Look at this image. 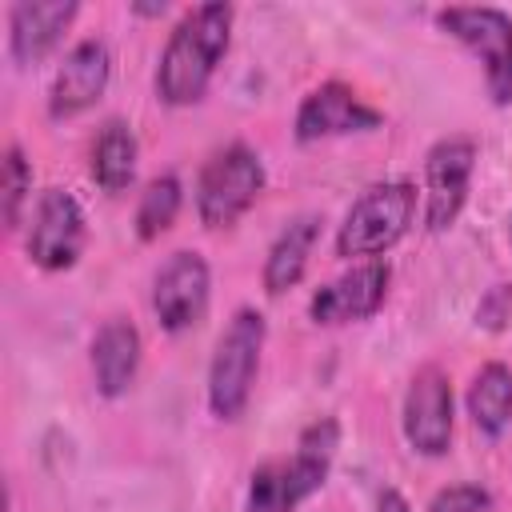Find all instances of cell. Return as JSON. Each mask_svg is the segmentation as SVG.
<instances>
[{
  "label": "cell",
  "instance_id": "cell-18",
  "mask_svg": "<svg viewBox=\"0 0 512 512\" xmlns=\"http://www.w3.org/2000/svg\"><path fill=\"white\" fill-rule=\"evenodd\" d=\"M468 416L476 432L500 436L512 424V368L492 360L484 364L468 384Z\"/></svg>",
  "mask_w": 512,
  "mask_h": 512
},
{
  "label": "cell",
  "instance_id": "cell-23",
  "mask_svg": "<svg viewBox=\"0 0 512 512\" xmlns=\"http://www.w3.org/2000/svg\"><path fill=\"white\" fill-rule=\"evenodd\" d=\"M376 512H412V508H408V500L396 488H384L380 500H376Z\"/></svg>",
  "mask_w": 512,
  "mask_h": 512
},
{
  "label": "cell",
  "instance_id": "cell-14",
  "mask_svg": "<svg viewBox=\"0 0 512 512\" xmlns=\"http://www.w3.org/2000/svg\"><path fill=\"white\" fill-rule=\"evenodd\" d=\"M76 0H24L8 12V52L20 68L40 64L64 36V28L76 20Z\"/></svg>",
  "mask_w": 512,
  "mask_h": 512
},
{
  "label": "cell",
  "instance_id": "cell-7",
  "mask_svg": "<svg viewBox=\"0 0 512 512\" xmlns=\"http://www.w3.org/2000/svg\"><path fill=\"white\" fill-rule=\"evenodd\" d=\"M88 240L84 208L68 188H48L40 192L32 220H28V256L44 272H64L80 260Z\"/></svg>",
  "mask_w": 512,
  "mask_h": 512
},
{
  "label": "cell",
  "instance_id": "cell-8",
  "mask_svg": "<svg viewBox=\"0 0 512 512\" xmlns=\"http://www.w3.org/2000/svg\"><path fill=\"white\" fill-rule=\"evenodd\" d=\"M476 168V140L472 136H444L424 156V224L428 232H444L456 224L468 184Z\"/></svg>",
  "mask_w": 512,
  "mask_h": 512
},
{
  "label": "cell",
  "instance_id": "cell-15",
  "mask_svg": "<svg viewBox=\"0 0 512 512\" xmlns=\"http://www.w3.org/2000/svg\"><path fill=\"white\" fill-rule=\"evenodd\" d=\"M140 332L132 320H108L100 324V332L92 336V372H96V388L100 396L116 400L132 388L136 368H140Z\"/></svg>",
  "mask_w": 512,
  "mask_h": 512
},
{
  "label": "cell",
  "instance_id": "cell-2",
  "mask_svg": "<svg viewBox=\"0 0 512 512\" xmlns=\"http://www.w3.org/2000/svg\"><path fill=\"white\" fill-rule=\"evenodd\" d=\"M336 448H340V424L332 416L312 420L300 432L292 456L268 460L252 472L244 512H296L308 496H316L324 488Z\"/></svg>",
  "mask_w": 512,
  "mask_h": 512
},
{
  "label": "cell",
  "instance_id": "cell-9",
  "mask_svg": "<svg viewBox=\"0 0 512 512\" xmlns=\"http://www.w3.org/2000/svg\"><path fill=\"white\" fill-rule=\"evenodd\" d=\"M212 272L200 252H172L152 280V312L164 332H188L204 320Z\"/></svg>",
  "mask_w": 512,
  "mask_h": 512
},
{
  "label": "cell",
  "instance_id": "cell-19",
  "mask_svg": "<svg viewBox=\"0 0 512 512\" xmlns=\"http://www.w3.org/2000/svg\"><path fill=\"white\" fill-rule=\"evenodd\" d=\"M180 180L176 176H156L144 192H140V204H136V236L140 240H156L172 228L176 212H180Z\"/></svg>",
  "mask_w": 512,
  "mask_h": 512
},
{
  "label": "cell",
  "instance_id": "cell-12",
  "mask_svg": "<svg viewBox=\"0 0 512 512\" xmlns=\"http://www.w3.org/2000/svg\"><path fill=\"white\" fill-rule=\"evenodd\" d=\"M372 128H380V112L368 108L340 80H328V84L312 88L296 108V140L300 144L328 140V136H348V132H372Z\"/></svg>",
  "mask_w": 512,
  "mask_h": 512
},
{
  "label": "cell",
  "instance_id": "cell-20",
  "mask_svg": "<svg viewBox=\"0 0 512 512\" xmlns=\"http://www.w3.org/2000/svg\"><path fill=\"white\" fill-rule=\"evenodd\" d=\"M28 192H32V164L24 160L20 144H8L4 148V228L8 232L20 228V212H24Z\"/></svg>",
  "mask_w": 512,
  "mask_h": 512
},
{
  "label": "cell",
  "instance_id": "cell-6",
  "mask_svg": "<svg viewBox=\"0 0 512 512\" xmlns=\"http://www.w3.org/2000/svg\"><path fill=\"white\" fill-rule=\"evenodd\" d=\"M436 24L456 36L472 56L484 64V84L492 104L512 100V16L500 8H444L436 12Z\"/></svg>",
  "mask_w": 512,
  "mask_h": 512
},
{
  "label": "cell",
  "instance_id": "cell-10",
  "mask_svg": "<svg viewBox=\"0 0 512 512\" xmlns=\"http://www.w3.org/2000/svg\"><path fill=\"white\" fill-rule=\"evenodd\" d=\"M404 436L420 456H444L452 444V384L436 364H424L404 392Z\"/></svg>",
  "mask_w": 512,
  "mask_h": 512
},
{
  "label": "cell",
  "instance_id": "cell-24",
  "mask_svg": "<svg viewBox=\"0 0 512 512\" xmlns=\"http://www.w3.org/2000/svg\"><path fill=\"white\" fill-rule=\"evenodd\" d=\"M132 12H140V16H164L168 4H164V0H160V4H132Z\"/></svg>",
  "mask_w": 512,
  "mask_h": 512
},
{
  "label": "cell",
  "instance_id": "cell-1",
  "mask_svg": "<svg viewBox=\"0 0 512 512\" xmlns=\"http://www.w3.org/2000/svg\"><path fill=\"white\" fill-rule=\"evenodd\" d=\"M228 36H232V4L224 0H208L196 4L168 36L160 64H156V96L172 108H188L196 100H204L216 64L228 52Z\"/></svg>",
  "mask_w": 512,
  "mask_h": 512
},
{
  "label": "cell",
  "instance_id": "cell-16",
  "mask_svg": "<svg viewBox=\"0 0 512 512\" xmlns=\"http://www.w3.org/2000/svg\"><path fill=\"white\" fill-rule=\"evenodd\" d=\"M316 236H320V216H312V212H304L280 228V236L272 240V248L264 256V292L268 296H280L300 284L308 256L316 248Z\"/></svg>",
  "mask_w": 512,
  "mask_h": 512
},
{
  "label": "cell",
  "instance_id": "cell-5",
  "mask_svg": "<svg viewBox=\"0 0 512 512\" xmlns=\"http://www.w3.org/2000/svg\"><path fill=\"white\" fill-rule=\"evenodd\" d=\"M264 160L248 144H228L208 156V164L196 176V216L204 228H228L236 224L256 196L264 192Z\"/></svg>",
  "mask_w": 512,
  "mask_h": 512
},
{
  "label": "cell",
  "instance_id": "cell-22",
  "mask_svg": "<svg viewBox=\"0 0 512 512\" xmlns=\"http://www.w3.org/2000/svg\"><path fill=\"white\" fill-rule=\"evenodd\" d=\"M508 316H512V284H496L484 300H480V308H476V320L484 324V328H492V332H500L504 324H508Z\"/></svg>",
  "mask_w": 512,
  "mask_h": 512
},
{
  "label": "cell",
  "instance_id": "cell-13",
  "mask_svg": "<svg viewBox=\"0 0 512 512\" xmlns=\"http://www.w3.org/2000/svg\"><path fill=\"white\" fill-rule=\"evenodd\" d=\"M108 76H112L108 44L104 40H80L64 56V64L56 68V80H52V92H48V116L52 120L80 116L84 108H92L104 96Z\"/></svg>",
  "mask_w": 512,
  "mask_h": 512
},
{
  "label": "cell",
  "instance_id": "cell-17",
  "mask_svg": "<svg viewBox=\"0 0 512 512\" xmlns=\"http://www.w3.org/2000/svg\"><path fill=\"white\" fill-rule=\"evenodd\" d=\"M136 160H140V144H136L132 124H124L116 116L104 120V128L92 140V164H88L92 180L104 192H124L136 180Z\"/></svg>",
  "mask_w": 512,
  "mask_h": 512
},
{
  "label": "cell",
  "instance_id": "cell-3",
  "mask_svg": "<svg viewBox=\"0 0 512 512\" xmlns=\"http://www.w3.org/2000/svg\"><path fill=\"white\" fill-rule=\"evenodd\" d=\"M264 336H268V324L256 308H240L228 320V328L220 332L212 364H208V408L216 420L232 424L248 408L252 380H256L260 352H264Z\"/></svg>",
  "mask_w": 512,
  "mask_h": 512
},
{
  "label": "cell",
  "instance_id": "cell-21",
  "mask_svg": "<svg viewBox=\"0 0 512 512\" xmlns=\"http://www.w3.org/2000/svg\"><path fill=\"white\" fill-rule=\"evenodd\" d=\"M428 512H492V492L480 484H452L432 496Z\"/></svg>",
  "mask_w": 512,
  "mask_h": 512
},
{
  "label": "cell",
  "instance_id": "cell-11",
  "mask_svg": "<svg viewBox=\"0 0 512 512\" xmlns=\"http://www.w3.org/2000/svg\"><path fill=\"white\" fill-rule=\"evenodd\" d=\"M388 284H392L388 260H364V264L348 268L340 280L316 288L312 300H308V316L316 324H328V328L352 324V320H368L384 304Z\"/></svg>",
  "mask_w": 512,
  "mask_h": 512
},
{
  "label": "cell",
  "instance_id": "cell-4",
  "mask_svg": "<svg viewBox=\"0 0 512 512\" xmlns=\"http://www.w3.org/2000/svg\"><path fill=\"white\" fill-rule=\"evenodd\" d=\"M412 216H416V188L408 180H384L364 188L336 232V256L380 260V252L404 240V232L412 228Z\"/></svg>",
  "mask_w": 512,
  "mask_h": 512
}]
</instances>
